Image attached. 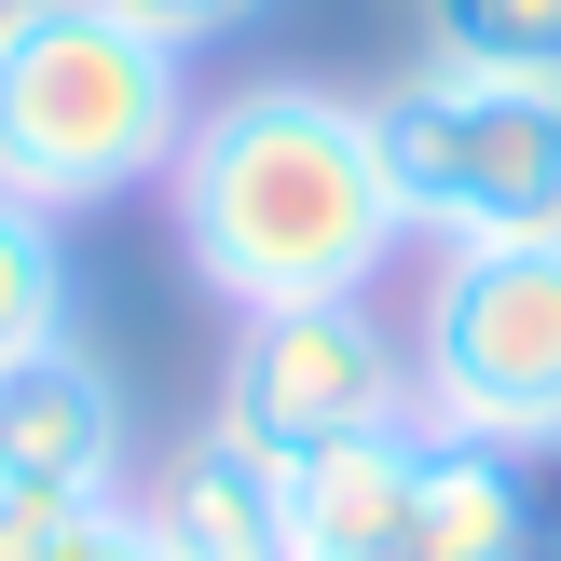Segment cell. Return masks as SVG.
I'll use <instances>...</instances> for the list:
<instances>
[{
	"label": "cell",
	"mask_w": 561,
	"mask_h": 561,
	"mask_svg": "<svg viewBox=\"0 0 561 561\" xmlns=\"http://www.w3.org/2000/svg\"><path fill=\"white\" fill-rule=\"evenodd\" d=\"M164 206H179V261L206 274L233 316H288V301H370L398 274L411 219L383 179V124L343 82H233V96L192 110L179 164H164Z\"/></svg>",
	"instance_id": "6da1fadb"
},
{
	"label": "cell",
	"mask_w": 561,
	"mask_h": 561,
	"mask_svg": "<svg viewBox=\"0 0 561 561\" xmlns=\"http://www.w3.org/2000/svg\"><path fill=\"white\" fill-rule=\"evenodd\" d=\"M192 137V55L151 42L110 0H27L0 27V192L82 219L110 192H151Z\"/></svg>",
	"instance_id": "7a4b0ae2"
},
{
	"label": "cell",
	"mask_w": 561,
	"mask_h": 561,
	"mask_svg": "<svg viewBox=\"0 0 561 561\" xmlns=\"http://www.w3.org/2000/svg\"><path fill=\"white\" fill-rule=\"evenodd\" d=\"M383 179H398L411 247H493L561 233V69H466L425 55L411 82L370 96Z\"/></svg>",
	"instance_id": "3957f363"
},
{
	"label": "cell",
	"mask_w": 561,
	"mask_h": 561,
	"mask_svg": "<svg viewBox=\"0 0 561 561\" xmlns=\"http://www.w3.org/2000/svg\"><path fill=\"white\" fill-rule=\"evenodd\" d=\"M411 411L438 438H480V453H520V466L561 453V233L425 247Z\"/></svg>",
	"instance_id": "277c9868"
},
{
	"label": "cell",
	"mask_w": 561,
	"mask_h": 561,
	"mask_svg": "<svg viewBox=\"0 0 561 561\" xmlns=\"http://www.w3.org/2000/svg\"><path fill=\"white\" fill-rule=\"evenodd\" d=\"M288 507H301V561H520L535 466L438 425H383L288 466Z\"/></svg>",
	"instance_id": "5b68a950"
},
{
	"label": "cell",
	"mask_w": 561,
	"mask_h": 561,
	"mask_svg": "<svg viewBox=\"0 0 561 561\" xmlns=\"http://www.w3.org/2000/svg\"><path fill=\"white\" fill-rule=\"evenodd\" d=\"M261 466H316L343 438L425 425L411 411V343L383 329V301H288V316H233V356H219V411Z\"/></svg>",
	"instance_id": "8992f818"
},
{
	"label": "cell",
	"mask_w": 561,
	"mask_h": 561,
	"mask_svg": "<svg viewBox=\"0 0 561 561\" xmlns=\"http://www.w3.org/2000/svg\"><path fill=\"white\" fill-rule=\"evenodd\" d=\"M0 493H82V507L124 493V383L82 343L0 370Z\"/></svg>",
	"instance_id": "52a82bcc"
},
{
	"label": "cell",
	"mask_w": 561,
	"mask_h": 561,
	"mask_svg": "<svg viewBox=\"0 0 561 561\" xmlns=\"http://www.w3.org/2000/svg\"><path fill=\"white\" fill-rule=\"evenodd\" d=\"M164 561H301V507H288V466H261L233 425H192L164 453V480L137 493Z\"/></svg>",
	"instance_id": "ba28073f"
},
{
	"label": "cell",
	"mask_w": 561,
	"mask_h": 561,
	"mask_svg": "<svg viewBox=\"0 0 561 561\" xmlns=\"http://www.w3.org/2000/svg\"><path fill=\"white\" fill-rule=\"evenodd\" d=\"M55 343H69V233L0 192V370H27Z\"/></svg>",
	"instance_id": "9c48e42d"
},
{
	"label": "cell",
	"mask_w": 561,
	"mask_h": 561,
	"mask_svg": "<svg viewBox=\"0 0 561 561\" xmlns=\"http://www.w3.org/2000/svg\"><path fill=\"white\" fill-rule=\"evenodd\" d=\"M425 42L466 69H561V0H425Z\"/></svg>",
	"instance_id": "30bf717a"
},
{
	"label": "cell",
	"mask_w": 561,
	"mask_h": 561,
	"mask_svg": "<svg viewBox=\"0 0 561 561\" xmlns=\"http://www.w3.org/2000/svg\"><path fill=\"white\" fill-rule=\"evenodd\" d=\"M110 14H137V27H151V42L206 55V42H247V27H261L274 0H110Z\"/></svg>",
	"instance_id": "8fae6325"
},
{
	"label": "cell",
	"mask_w": 561,
	"mask_h": 561,
	"mask_svg": "<svg viewBox=\"0 0 561 561\" xmlns=\"http://www.w3.org/2000/svg\"><path fill=\"white\" fill-rule=\"evenodd\" d=\"M42 561H164V548H151V520H137L124 493H110V507H82V520H69V535H55Z\"/></svg>",
	"instance_id": "7c38bea8"
},
{
	"label": "cell",
	"mask_w": 561,
	"mask_h": 561,
	"mask_svg": "<svg viewBox=\"0 0 561 561\" xmlns=\"http://www.w3.org/2000/svg\"><path fill=\"white\" fill-rule=\"evenodd\" d=\"M520 561H561V453L535 466V535H520Z\"/></svg>",
	"instance_id": "4fadbf2b"
},
{
	"label": "cell",
	"mask_w": 561,
	"mask_h": 561,
	"mask_svg": "<svg viewBox=\"0 0 561 561\" xmlns=\"http://www.w3.org/2000/svg\"><path fill=\"white\" fill-rule=\"evenodd\" d=\"M14 14H27V0H0V27H14Z\"/></svg>",
	"instance_id": "5bb4252c"
}]
</instances>
